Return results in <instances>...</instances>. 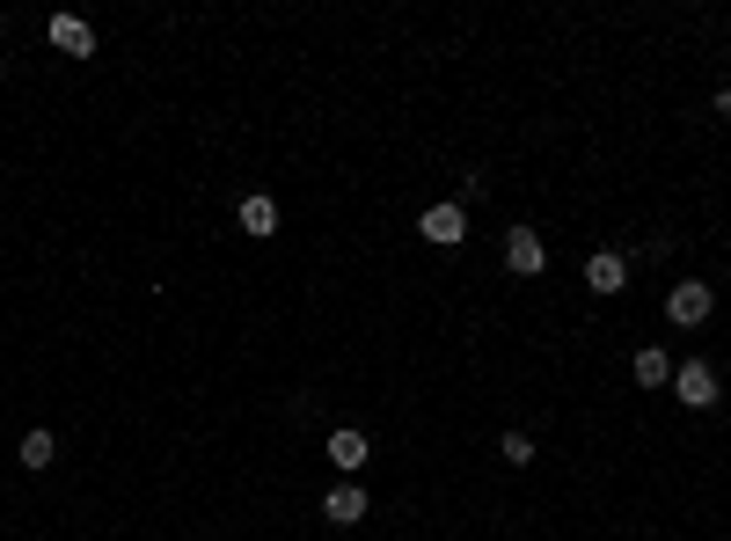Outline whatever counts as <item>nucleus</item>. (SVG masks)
Instances as JSON below:
<instances>
[{
  "label": "nucleus",
  "mask_w": 731,
  "mask_h": 541,
  "mask_svg": "<svg viewBox=\"0 0 731 541\" xmlns=\"http://www.w3.org/2000/svg\"><path fill=\"white\" fill-rule=\"evenodd\" d=\"M709 308H717V293H709L703 278H681V286L666 293V315L681 322V329H703V322H709Z\"/></svg>",
  "instance_id": "obj_1"
},
{
  "label": "nucleus",
  "mask_w": 731,
  "mask_h": 541,
  "mask_svg": "<svg viewBox=\"0 0 731 541\" xmlns=\"http://www.w3.org/2000/svg\"><path fill=\"white\" fill-rule=\"evenodd\" d=\"M673 395H681L687 410H709V402H717V366H709V359H687V366H673Z\"/></svg>",
  "instance_id": "obj_2"
},
{
  "label": "nucleus",
  "mask_w": 731,
  "mask_h": 541,
  "mask_svg": "<svg viewBox=\"0 0 731 541\" xmlns=\"http://www.w3.org/2000/svg\"><path fill=\"white\" fill-rule=\"evenodd\" d=\"M585 286H592V293H622V286H630V256H622V249H592V256H585Z\"/></svg>",
  "instance_id": "obj_3"
},
{
  "label": "nucleus",
  "mask_w": 731,
  "mask_h": 541,
  "mask_svg": "<svg viewBox=\"0 0 731 541\" xmlns=\"http://www.w3.org/2000/svg\"><path fill=\"white\" fill-rule=\"evenodd\" d=\"M505 264L519 270V278H541V270H549V249H541L535 227H512L505 235Z\"/></svg>",
  "instance_id": "obj_4"
},
{
  "label": "nucleus",
  "mask_w": 731,
  "mask_h": 541,
  "mask_svg": "<svg viewBox=\"0 0 731 541\" xmlns=\"http://www.w3.org/2000/svg\"><path fill=\"white\" fill-rule=\"evenodd\" d=\"M417 227H424V242H432V249H454L468 235V213H462V205H424V220H417Z\"/></svg>",
  "instance_id": "obj_5"
},
{
  "label": "nucleus",
  "mask_w": 731,
  "mask_h": 541,
  "mask_svg": "<svg viewBox=\"0 0 731 541\" xmlns=\"http://www.w3.org/2000/svg\"><path fill=\"white\" fill-rule=\"evenodd\" d=\"M51 45L67 51V59H88V51H96V29L81 23V15H51Z\"/></svg>",
  "instance_id": "obj_6"
},
{
  "label": "nucleus",
  "mask_w": 731,
  "mask_h": 541,
  "mask_svg": "<svg viewBox=\"0 0 731 541\" xmlns=\"http://www.w3.org/2000/svg\"><path fill=\"white\" fill-rule=\"evenodd\" d=\"M322 513L337 519V527H359L366 519V483H337V491L322 497Z\"/></svg>",
  "instance_id": "obj_7"
},
{
  "label": "nucleus",
  "mask_w": 731,
  "mask_h": 541,
  "mask_svg": "<svg viewBox=\"0 0 731 541\" xmlns=\"http://www.w3.org/2000/svg\"><path fill=\"white\" fill-rule=\"evenodd\" d=\"M630 373H636V388H666V381H673V351H636L630 359Z\"/></svg>",
  "instance_id": "obj_8"
},
{
  "label": "nucleus",
  "mask_w": 731,
  "mask_h": 541,
  "mask_svg": "<svg viewBox=\"0 0 731 541\" xmlns=\"http://www.w3.org/2000/svg\"><path fill=\"white\" fill-rule=\"evenodd\" d=\"M242 235H278V205H271L264 191L242 197Z\"/></svg>",
  "instance_id": "obj_9"
},
{
  "label": "nucleus",
  "mask_w": 731,
  "mask_h": 541,
  "mask_svg": "<svg viewBox=\"0 0 731 541\" xmlns=\"http://www.w3.org/2000/svg\"><path fill=\"white\" fill-rule=\"evenodd\" d=\"M329 461L337 468H366V432H329Z\"/></svg>",
  "instance_id": "obj_10"
},
{
  "label": "nucleus",
  "mask_w": 731,
  "mask_h": 541,
  "mask_svg": "<svg viewBox=\"0 0 731 541\" xmlns=\"http://www.w3.org/2000/svg\"><path fill=\"white\" fill-rule=\"evenodd\" d=\"M51 454H59L51 432H29V440H23V468H51Z\"/></svg>",
  "instance_id": "obj_11"
},
{
  "label": "nucleus",
  "mask_w": 731,
  "mask_h": 541,
  "mask_svg": "<svg viewBox=\"0 0 731 541\" xmlns=\"http://www.w3.org/2000/svg\"><path fill=\"white\" fill-rule=\"evenodd\" d=\"M498 454H505L512 468H527V461H535V440H527V432H505V446H498Z\"/></svg>",
  "instance_id": "obj_12"
},
{
  "label": "nucleus",
  "mask_w": 731,
  "mask_h": 541,
  "mask_svg": "<svg viewBox=\"0 0 731 541\" xmlns=\"http://www.w3.org/2000/svg\"><path fill=\"white\" fill-rule=\"evenodd\" d=\"M717 118H731V88H724V96H717Z\"/></svg>",
  "instance_id": "obj_13"
},
{
  "label": "nucleus",
  "mask_w": 731,
  "mask_h": 541,
  "mask_svg": "<svg viewBox=\"0 0 731 541\" xmlns=\"http://www.w3.org/2000/svg\"><path fill=\"white\" fill-rule=\"evenodd\" d=\"M0 74H8V67H0Z\"/></svg>",
  "instance_id": "obj_14"
}]
</instances>
